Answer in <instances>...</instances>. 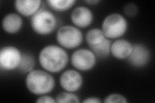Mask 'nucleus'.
Segmentation results:
<instances>
[{"label": "nucleus", "mask_w": 155, "mask_h": 103, "mask_svg": "<svg viewBox=\"0 0 155 103\" xmlns=\"http://www.w3.org/2000/svg\"><path fill=\"white\" fill-rule=\"evenodd\" d=\"M69 60V55L65 48L56 45H48L43 47L38 56V61L43 69L52 73L64 70Z\"/></svg>", "instance_id": "nucleus-1"}, {"label": "nucleus", "mask_w": 155, "mask_h": 103, "mask_svg": "<svg viewBox=\"0 0 155 103\" xmlns=\"http://www.w3.org/2000/svg\"><path fill=\"white\" fill-rule=\"evenodd\" d=\"M25 83L28 90L36 95L49 94L55 87L54 78L45 70L34 69L28 72Z\"/></svg>", "instance_id": "nucleus-2"}, {"label": "nucleus", "mask_w": 155, "mask_h": 103, "mask_svg": "<svg viewBox=\"0 0 155 103\" xmlns=\"http://www.w3.org/2000/svg\"><path fill=\"white\" fill-rule=\"evenodd\" d=\"M31 25L38 35L47 36L55 31L58 25L56 16L48 10L41 8L31 19Z\"/></svg>", "instance_id": "nucleus-3"}, {"label": "nucleus", "mask_w": 155, "mask_h": 103, "mask_svg": "<svg viewBox=\"0 0 155 103\" xmlns=\"http://www.w3.org/2000/svg\"><path fill=\"white\" fill-rule=\"evenodd\" d=\"M128 28L125 18L118 13H112L107 16L101 24V31L109 40H115L123 36Z\"/></svg>", "instance_id": "nucleus-4"}, {"label": "nucleus", "mask_w": 155, "mask_h": 103, "mask_svg": "<svg viewBox=\"0 0 155 103\" xmlns=\"http://www.w3.org/2000/svg\"><path fill=\"white\" fill-rule=\"evenodd\" d=\"M83 34L80 28L72 25L61 27L56 34V40L60 46L66 49H74L81 45Z\"/></svg>", "instance_id": "nucleus-5"}, {"label": "nucleus", "mask_w": 155, "mask_h": 103, "mask_svg": "<svg viewBox=\"0 0 155 103\" xmlns=\"http://www.w3.org/2000/svg\"><path fill=\"white\" fill-rule=\"evenodd\" d=\"M72 65L80 71H89L95 66L97 57L90 49L80 48L71 56Z\"/></svg>", "instance_id": "nucleus-6"}, {"label": "nucleus", "mask_w": 155, "mask_h": 103, "mask_svg": "<svg viewBox=\"0 0 155 103\" xmlns=\"http://www.w3.org/2000/svg\"><path fill=\"white\" fill-rule=\"evenodd\" d=\"M21 52L14 46H6L0 50V67L5 71L18 69L22 57Z\"/></svg>", "instance_id": "nucleus-7"}, {"label": "nucleus", "mask_w": 155, "mask_h": 103, "mask_svg": "<svg viewBox=\"0 0 155 103\" xmlns=\"http://www.w3.org/2000/svg\"><path fill=\"white\" fill-rule=\"evenodd\" d=\"M59 81L60 86L65 91L74 93L81 88L84 79L78 71L69 69L62 73Z\"/></svg>", "instance_id": "nucleus-8"}, {"label": "nucleus", "mask_w": 155, "mask_h": 103, "mask_svg": "<svg viewBox=\"0 0 155 103\" xmlns=\"http://www.w3.org/2000/svg\"><path fill=\"white\" fill-rule=\"evenodd\" d=\"M151 58V52L149 48L142 43L133 45V51L127 60L131 66L136 68H142L146 66Z\"/></svg>", "instance_id": "nucleus-9"}, {"label": "nucleus", "mask_w": 155, "mask_h": 103, "mask_svg": "<svg viewBox=\"0 0 155 103\" xmlns=\"http://www.w3.org/2000/svg\"><path fill=\"white\" fill-rule=\"evenodd\" d=\"M93 13L88 7L79 6L76 7L71 14V19L74 25L78 28L90 26L93 21Z\"/></svg>", "instance_id": "nucleus-10"}, {"label": "nucleus", "mask_w": 155, "mask_h": 103, "mask_svg": "<svg viewBox=\"0 0 155 103\" xmlns=\"http://www.w3.org/2000/svg\"><path fill=\"white\" fill-rule=\"evenodd\" d=\"M133 45L125 39H118L111 43L110 54L117 60H125L131 53Z\"/></svg>", "instance_id": "nucleus-11"}, {"label": "nucleus", "mask_w": 155, "mask_h": 103, "mask_svg": "<svg viewBox=\"0 0 155 103\" xmlns=\"http://www.w3.org/2000/svg\"><path fill=\"white\" fill-rule=\"evenodd\" d=\"M40 0H16L14 7L19 15L25 17H32L41 9Z\"/></svg>", "instance_id": "nucleus-12"}, {"label": "nucleus", "mask_w": 155, "mask_h": 103, "mask_svg": "<svg viewBox=\"0 0 155 103\" xmlns=\"http://www.w3.org/2000/svg\"><path fill=\"white\" fill-rule=\"evenodd\" d=\"M23 27V19L17 13H9L2 20L3 31L10 34L18 33Z\"/></svg>", "instance_id": "nucleus-13"}, {"label": "nucleus", "mask_w": 155, "mask_h": 103, "mask_svg": "<svg viewBox=\"0 0 155 103\" xmlns=\"http://www.w3.org/2000/svg\"><path fill=\"white\" fill-rule=\"evenodd\" d=\"M111 43L112 42L110 40L105 38L102 42L98 45L89 47V49L93 52L96 57L100 59L106 58L110 54Z\"/></svg>", "instance_id": "nucleus-14"}, {"label": "nucleus", "mask_w": 155, "mask_h": 103, "mask_svg": "<svg viewBox=\"0 0 155 103\" xmlns=\"http://www.w3.org/2000/svg\"><path fill=\"white\" fill-rule=\"evenodd\" d=\"M105 38L103 31L101 28H98L90 29L85 35V40L89 47L98 45L102 42Z\"/></svg>", "instance_id": "nucleus-15"}, {"label": "nucleus", "mask_w": 155, "mask_h": 103, "mask_svg": "<svg viewBox=\"0 0 155 103\" xmlns=\"http://www.w3.org/2000/svg\"><path fill=\"white\" fill-rule=\"evenodd\" d=\"M76 3L75 0H48L47 3L51 9L57 12H65L69 10Z\"/></svg>", "instance_id": "nucleus-16"}, {"label": "nucleus", "mask_w": 155, "mask_h": 103, "mask_svg": "<svg viewBox=\"0 0 155 103\" xmlns=\"http://www.w3.org/2000/svg\"><path fill=\"white\" fill-rule=\"evenodd\" d=\"M35 65V59L30 53H23L21 63L18 69L23 73H27L34 70Z\"/></svg>", "instance_id": "nucleus-17"}, {"label": "nucleus", "mask_w": 155, "mask_h": 103, "mask_svg": "<svg viewBox=\"0 0 155 103\" xmlns=\"http://www.w3.org/2000/svg\"><path fill=\"white\" fill-rule=\"evenodd\" d=\"M56 101L58 103H79L80 98L72 92H63L58 94L56 97Z\"/></svg>", "instance_id": "nucleus-18"}, {"label": "nucleus", "mask_w": 155, "mask_h": 103, "mask_svg": "<svg viewBox=\"0 0 155 103\" xmlns=\"http://www.w3.org/2000/svg\"><path fill=\"white\" fill-rule=\"evenodd\" d=\"M105 103H127L128 101L126 98L121 94H112L107 96L104 101Z\"/></svg>", "instance_id": "nucleus-19"}, {"label": "nucleus", "mask_w": 155, "mask_h": 103, "mask_svg": "<svg viewBox=\"0 0 155 103\" xmlns=\"http://www.w3.org/2000/svg\"><path fill=\"white\" fill-rule=\"evenodd\" d=\"M138 12V8L137 5L133 3H129L126 4L124 7V12L125 16L130 18H133L137 16Z\"/></svg>", "instance_id": "nucleus-20"}, {"label": "nucleus", "mask_w": 155, "mask_h": 103, "mask_svg": "<svg viewBox=\"0 0 155 103\" xmlns=\"http://www.w3.org/2000/svg\"><path fill=\"white\" fill-rule=\"evenodd\" d=\"M36 102L39 103H56V99L51 96L48 95L47 94L40 95V97H38V99L36 101Z\"/></svg>", "instance_id": "nucleus-21"}, {"label": "nucleus", "mask_w": 155, "mask_h": 103, "mask_svg": "<svg viewBox=\"0 0 155 103\" xmlns=\"http://www.w3.org/2000/svg\"><path fill=\"white\" fill-rule=\"evenodd\" d=\"M84 103H101V101L99 97H87L85 100L83 101Z\"/></svg>", "instance_id": "nucleus-22"}, {"label": "nucleus", "mask_w": 155, "mask_h": 103, "mask_svg": "<svg viewBox=\"0 0 155 103\" xmlns=\"http://www.w3.org/2000/svg\"><path fill=\"white\" fill-rule=\"evenodd\" d=\"M85 2L87 4L95 5H97L99 3H100L101 1H100V0H88V1H85Z\"/></svg>", "instance_id": "nucleus-23"}]
</instances>
